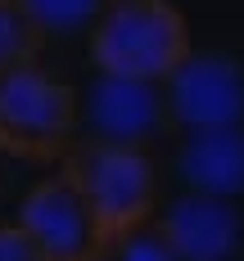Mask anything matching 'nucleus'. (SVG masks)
<instances>
[{
  "mask_svg": "<svg viewBox=\"0 0 244 261\" xmlns=\"http://www.w3.org/2000/svg\"><path fill=\"white\" fill-rule=\"evenodd\" d=\"M0 261H50V257H46V248L32 239V230L14 216V221L0 225Z\"/></svg>",
  "mask_w": 244,
  "mask_h": 261,
  "instance_id": "obj_12",
  "label": "nucleus"
},
{
  "mask_svg": "<svg viewBox=\"0 0 244 261\" xmlns=\"http://www.w3.org/2000/svg\"><path fill=\"white\" fill-rule=\"evenodd\" d=\"M81 117L91 122V135L145 144L172 122V108H167L163 81H127L100 72L81 95Z\"/></svg>",
  "mask_w": 244,
  "mask_h": 261,
  "instance_id": "obj_6",
  "label": "nucleus"
},
{
  "mask_svg": "<svg viewBox=\"0 0 244 261\" xmlns=\"http://www.w3.org/2000/svg\"><path fill=\"white\" fill-rule=\"evenodd\" d=\"M59 171L81 189V198L100 216L108 239L131 234V230L149 225L159 216L163 180H159L154 158L145 153V144L91 135V140H81L63 153Z\"/></svg>",
  "mask_w": 244,
  "mask_h": 261,
  "instance_id": "obj_2",
  "label": "nucleus"
},
{
  "mask_svg": "<svg viewBox=\"0 0 244 261\" xmlns=\"http://www.w3.org/2000/svg\"><path fill=\"white\" fill-rule=\"evenodd\" d=\"M86 54L104 77L167 81L194 54V45L176 0H104L100 18L86 32Z\"/></svg>",
  "mask_w": 244,
  "mask_h": 261,
  "instance_id": "obj_1",
  "label": "nucleus"
},
{
  "mask_svg": "<svg viewBox=\"0 0 244 261\" xmlns=\"http://www.w3.org/2000/svg\"><path fill=\"white\" fill-rule=\"evenodd\" d=\"M18 221L32 230L50 261H104L113 243L91 203L81 198V189L63 171L41 176L27 189L18 203Z\"/></svg>",
  "mask_w": 244,
  "mask_h": 261,
  "instance_id": "obj_4",
  "label": "nucleus"
},
{
  "mask_svg": "<svg viewBox=\"0 0 244 261\" xmlns=\"http://www.w3.org/2000/svg\"><path fill=\"white\" fill-rule=\"evenodd\" d=\"M46 23L36 18V9L27 0H0V77L36 63V54L46 45Z\"/></svg>",
  "mask_w": 244,
  "mask_h": 261,
  "instance_id": "obj_9",
  "label": "nucleus"
},
{
  "mask_svg": "<svg viewBox=\"0 0 244 261\" xmlns=\"http://www.w3.org/2000/svg\"><path fill=\"white\" fill-rule=\"evenodd\" d=\"M172 122L194 130L235 126L244 117V72L221 54H190L186 63L163 81Z\"/></svg>",
  "mask_w": 244,
  "mask_h": 261,
  "instance_id": "obj_5",
  "label": "nucleus"
},
{
  "mask_svg": "<svg viewBox=\"0 0 244 261\" xmlns=\"http://www.w3.org/2000/svg\"><path fill=\"white\" fill-rule=\"evenodd\" d=\"M167 225V234L181 243V252L190 261H221L235 243V216L217 203L213 194H194L181 198L176 207H167L159 216Z\"/></svg>",
  "mask_w": 244,
  "mask_h": 261,
  "instance_id": "obj_7",
  "label": "nucleus"
},
{
  "mask_svg": "<svg viewBox=\"0 0 244 261\" xmlns=\"http://www.w3.org/2000/svg\"><path fill=\"white\" fill-rule=\"evenodd\" d=\"M186 167L194 176V189L204 194H226L244 180V140L235 135V126H213L199 130L194 144L186 153Z\"/></svg>",
  "mask_w": 244,
  "mask_h": 261,
  "instance_id": "obj_8",
  "label": "nucleus"
},
{
  "mask_svg": "<svg viewBox=\"0 0 244 261\" xmlns=\"http://www.w3.org/2000/svg\"><path fill=\"white\" fill-rule=\"evenodd\" d=\"M36 9V18L46 23V32H91V23L100 18L104 0H27Z\"/></svg>",
  "mask_w": 244,
  "mask_h": 261,
  "instance_id": "obj_11",
  "label": "nucleus"
},
{
  "mask_svg": "<svg viewBox=\"0 0 244 261\" xmlns=\"http://www.w3.org/2000/svg\"><path fill=\"white\" fill-rule=\"evenodd\" d=\"M104 261H190V257L181 252V243L167 234V225L154 216L149 225H140V230H131V234H122V239H113Z\"/></svg>",
  "mask_w": 244,
  "mask_h": 261,
  "instance_id": "obj_10",
  "label": "nucleus"
},
{
  "mask_svg": "<svg viewBox=\"0 0 244 261\" xmlns=\"http://www.w3.org/2000/svg\"><path fill=\"white\" fill-rule=\"evenodd\" d=\"M81 95L54 72L27 63L0 77V153L14 162H54L73 149Z\"/></svg>",
  "mask_w": 244,
  "mask_h": 261,
  "instance_id": "obj_3",
  "label": "nucleus"
}]
</instances>
